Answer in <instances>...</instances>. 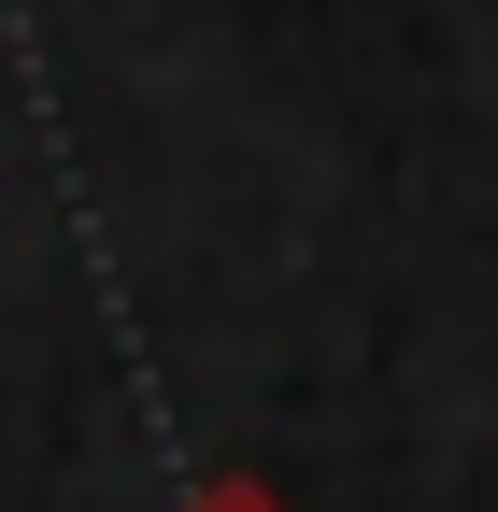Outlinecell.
<instances>
[{"mask_svg":"<svg viewBox=\"0 0 498 512\" xmlns=\"http://www.w3.org/2000/svg\"><path fill=\"white\" fill-rule=\"evenodd\" d=\"M185 512H285V498H271V484H242V470H214L200 498H185Z\"/></svg>","mask_w":498,"mask_h":512,"instance_id":"obj_1","label":"cell"}]
</instances>
